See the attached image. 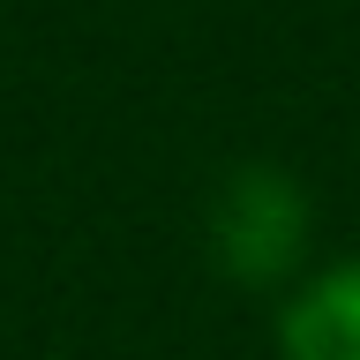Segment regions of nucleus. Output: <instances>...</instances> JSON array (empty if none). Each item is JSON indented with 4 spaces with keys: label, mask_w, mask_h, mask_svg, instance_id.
I'll return each instance as SVG.
<instances>
[{
    "label": "nucleus",
    "mask_w": 360,
    "mask_h": 360,
    "mask_svg": "<svg viewBox=\"0 0 360 360\" xmlns=\"http://www.w3.org/2000/svg\"><path fill=\"white\" fill-rule=\"evenodd\" d=\"M210 263L233 285H278L308 255V195L278 165H240L210 195Z\"/></svg>",
    "instance_id": "obj_1"
},
{
    "label": "nucleus",
    "mask_w": 360,
    "mask_h": 360,
    "mask_svg": "<svg viewBox=\"0 0 360 360\" xmlns=\"http://www.w3.org/2000/svg\"><path fill=\"white\" fill-rule=\"evenodd\" d=\"M278 360H360V255H338L285 292Z\"/></svg>",
    "instance_id": "obj_2"
}]
</instances>
